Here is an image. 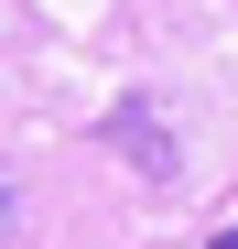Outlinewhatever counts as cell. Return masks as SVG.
<instances>
[{
    "mask_svg": "<svg viewBox=\"0 0 238 249\" xmlns=\"http://www.w3.org/2000/svg\"><path fill=\"white\" fill-rule=\"evenodd\" d=\"M206 249H238V217H227V228H217V238H206Z\"/></svg>",
    "mask_w": 238,
    "mask_h": 249,
    "instance_id": "obj_2",
    "label": "cell"
},
{
    "mask_svg": "<svg viewBox=\"0 0 238 249\" xmlns=\"http://www.w3.org/2000/svg\"><path fill=\"white\" fill-rule=\"evenodd\" d=\"M108 130H119V141H130V152H141V174H152V184H163V174H173V152H163V130H152V108H119V119H108Z\"/></svg>",
    "mask_w": 238,
    "mask_h": 249,
    "instance_id": "obj_1",
    "label": "cell"
}]
</instances>
